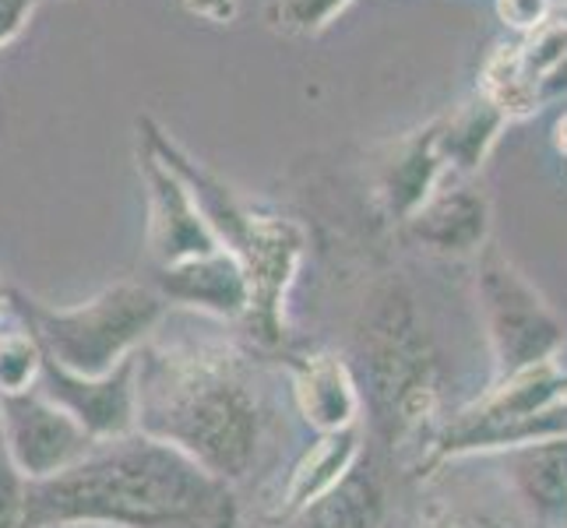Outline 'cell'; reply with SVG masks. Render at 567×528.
I'll return each instance as SVG.
<instances>
[{
  "mask_svg": "<svg viewBox=\"0 0 567 528\" xmlns=\"http://www.w3.org/2000/svg\"><path fill=\"white\" fill-rule=\"evenodd\" d=\"M89 521L106 528H237L233 486L145 434L100 441L50 479L25 486L22 528Z\"/></svg>",
  "mask_w": 567,
  "mask_h": 528,
  "instance_id": "obj_1",
  "label": "cell"
},
{
  "mask_svg": "<svg viewBox=\"0 0 567 528\" xmlns=\"http://www.w3.org/2000/svg\"><path fill=\"white\" fill-rule=\"evenodd\" d=\"M240 360L223 345L134 352L138 429L229 486L250 476L265 444L261 395Z\"/></svg>",
  "mask_w": 567,
  "mask_h": 528,
  "instance_id": "obj_2",
  "label": "cell"
},
{
  "mask_svg": "<svg viewBox=\"0 0 567 528\" xmlns=\"http://www.w3.org/2000/svg\"><path fill=\"white\" fill-rule=\"evenodd\" d=\"M18 303L43 356L78 377H103L121 366L163 318V297L142 282H116L68 310H50L32 300Z\"/></svg>",
  "mask_w": 567,
  "mask_h": 528,
  "instance_id": "obj_3",
  "label": "cell"
},
{
  "mask_svg": "<svg viewBox=\"0 0 567 528\" xmlns=\"http://www.w3.org/2000/svg\"><path fill=\"white\" fill-rule=\"evenodd\" d=\"M360 349L381 423L391 434L420 426L434 405V356L420 331L413 300L399 286H384L367 303Z\"/></svg>",
  "mask_w": 567,
  "mask_h": 528,
  "instance_id": "obj_4",
  "label": "cell"
},
{
  "mask_svg": "<svg viewBox=\"0 0 567 528\" xmlns=\"http://www.w3.org/2000/svg\"><path fill=\"white\" fill-rule=\"evenodd\" d=\"M480 300L497 363L507 377L536 363H550L560 345V324L522 271L497 250L483 253Z\"/></svg>",
  "mask_w": 567,
  "mask_h": 528,
  "instance_id": "obj_5",
  "label": "cell"
},
{
  "mask_svg": "<svg viewBox=\"0 0 567 528\" xmlns=\"http://www.w3.org/2000/svg\"><path fill=\"white\" fill-rule=\"evenodd\" d=\"M229 253L247 276L250 307L244 318L250 324V335L268 345L282 342V300L303 258V229L289 219H276V215H250Z\"/></svg>",
  "mask_w": 567,
  "mask_h": 528,
  "instance_id": "obj_6",
  "label": "cell"
},
{
  "mask_svg": "<svg viewBox=\"0 0 567 528\" xmlns=\"http://www.w3.org/2000/svg\"><path fill=\"white\" fill-rule=\"evenodd\" d=\"M0 437L18 473L29 483L64 473L100 444L82 423H74L35 387L0 398Z\"/></svg>",
  "mask_w": 567,
  "mask_h": 528,
  "instance_id": "obj_7",
  "label": "cell"
},
{
  "mask_svg": "<svg viewBox=\"0 0 567 528\" xmlns=\"http://www.w3.org/2000/svg\"><path fill=\"white\" fill-rule=\"evenodd\" d=\"M39 395L82 423L95 441H116L138 429V391H134V356L113 366L103 377H78L61 363L43 356Z\"/></svg>",
  "mask_w": 567,
  "mask_h": 528,
  "instance_id": "obj_8",
  "label": "cell"
},
{
  "mask_svg": "<svg viewBox=\"0 0 567 528\" xmlns=\"http://www.w3.org/2000/svg\"><path fill=\"white\" fill-rule=\"evenodd\" d=\"M148 194H152V226H148V240L152 253L159 258V268L166 265H181L190 258H202V253L223 250L208 222L202 219L198 205L181 184V176L169 166L159 163V155L148 159Z\"/></svg>",
  "mask_w": 567,
  "mask_h": 528,
  "instance_id": "obj_9",
  "label": "cell"
},
{
  "mask_svg": "<svg viewBox=\"0 0 567 528\" xmlns=\"http://www.w3.org/2000/svg\"><path fill=\"white\" fill-rule=\"evenodd\" d=\"M155 282H159V292H166L169 300L198 307L215 318H244L250 307L247 276L226 247L181 265H166L159 268Z\"/></svg>",
  "mask_w": 567,
  "mask_h": 528,
  "instance_id": "obj_10",
  "label": "cell"
},
{
  "mask_svg": "<svg viewBox=\"0 0 567 528\" xmlns=\"http://www.w3.org/2000/svg\"><path fill=\"white\" fill-rule=\"evenodd\" d=\"M409 229L437 253H473L486 240V201L468 187L434 190L413 211Z\"/></svg>",
  "mask_w": 567,
  "mask_h": 528,
  "instance_id": "obj_11",
  "label": "cell"
},
{
  "mask_svg": "<svg viewBox=\"0 0 567 528\" xmlns=\"http://www.w3.org/2000/svg\"><path fill=\"white\" fill-rule=\"evenodd\" d=\"M292 391H297V405L303 420L321 429V434H336V429L357 426L360 416V395L357 384L349 377V366L339 356H307L297 366V377H292Z\"/></svg>",
  "mask_w": 567,
  "mask_h": 528,
  "instance_id": "obj_12",
  "label": "cell"
},
{
  "mask_svg": "<svg viewBox=\"0 0 567 528\" xmlns=\"http://www.w3.org/2000/svg\"><path fill=\"white\" fill-rule=\"evenodd\" d=\"M357 462H360V426L336 429V434H324L318 444H310V452L297 462V468H292L282 486L276 504V521L300 515L303 507L324 497L331 486H339L349 476V468Z\"/></svg>",
  "mask_w": 567,
  "mask_h": 528,
  "instance_id": "obj_13",
  "label": "cell"
},
{
  "mask_svg": "<svg viewBox=\"0 0 567 528\" xmlns=\"http://www.w3.org/2000/svg\"><path fill=\"white\" fill-rule=\"evenodd\" d=\"M384 490L370 468H349V476L331 486L300 515L279 521V528H381Z\"/></svg>",
  "mask_w": 567,
  "mask_h": 528,
  "instance_id": "obj_14",
  "label": "cell"
},
{
  "mask_svg": "<svg viewBox=\"0 0 567 528\" xmlns=\"http://www.w3.org/2000/svg\"><path fill=\"white\" fill-rule=\"evenodd\" d=\"M512 476L522 500L533 507L543 521L567 518V441L529 444L515 458Z\"/></svg>",
  "mask_w": 567,
  "mask_h": 528,
  "instance_id": "obj_15",
  "label": "cell"
},
{
  "mask_svg": "<svg viewBox=\"0 0 567 528\" xmlns=\"http://www.w3.org/2000/svg\"><path fill=\"white\" fill-rule=\"evenodd\" d=\"M480 85H483L480 95L504 116V121L529 116L543 103L539 82L529 74V68H525V61H522V43H504V46H497L491 56H486Z\"/></svg>",
  "mask_w": 567,
  "mask_h": 528,
  "instance_id": "obj_16",
  "label": "cell"
},
{
  "mask_svg": "<svg viewBox=\"0 0 567 528\" xmlns=\"http://www.w3.org/2000/svg\"><path fill=\"white\" fill-rule=\"evenodd\" d=\"M501 127L504 116L480 95L476 103H468L462 113H455L444 127H434V145L441 163L455 169H476L486 148L497 142Z\"/></svg>",
  "mask_w": 567,
  "mask_h": 528,
  "instance_id": "obj_17",
  "label": "cell"
},
{
  "mask_svg": "<svg viewBox=\"0 0 567 528\" xmlns=\"http://www.w3.org/2000/svg\"><path fill=\"white\" fill-rule=\"evenodd\" d=\"M441 169H444V163H441L437 145H434V131H426V138H416L413 145H409L402 159L388 173L384 194H388L391 211L413 219V211L430 198V194H434Z\"/></svg>",
  "mask_w": 567,
  "mask_h": 528,
  "instance_id": "obj_18",
  "label": "cell"
},
{
  "mask_svg": "<svg viewBox=\"0 0 567 528\" xmlns=\"http://www.w3.org/2000/svg\"><path fill=\"white\" fill-rule=\"evenodd\" d=\"M43 370V349L29 331H4L0 335V398L32 391Z\"/></svg>",
  "mask_w": 567,
  "mask_h": 528,
  "instance_id": "obj_19",
  "label": "cell"
},
{
  "mask_svg": "<svg viewBox=\"0 0 567 528\" xmlns=\"http://www.w3.org/2000/svg\"><path fill=\"white\" fill-rule=\"evenodd\" d=\"M349 0H279L276 22L289 32H318L336 18Z\"/></svg>",
  "mask_w": 567,
  "mask_h": 528,
  "instance_id": "obj_20",
  "label": "cell"
},
{
  "mask_svg": "<svg viewBox=\"0 0 567 528\" xmlns=\"http://www.w3.org/2000/svg\"><path fill=\"white\" fill-rule=\"evenodd\" d=\"M25 486L29 479L18 473V465L4 447V437H0V528H22Z\"/></svg>",
  "mask_w": 567,
  "mask_h": 528,
  "instance_id": "obj_21",
  "label": "cell"
},
{
  "mask_svg": "<svg viewBox=\"0 0 567 528\" xmlns=\"http://www.w3.org/2000/svg\"><path fill=\"white\" fill-rule=\"evenodd\" d=\"M497 14L512 29L536 32L550 22V0H497Z\"/></svg>",
  "mask_w": 567,
  "mask_h": 528,
  "instance_id": "obj_22",
  "label": "cell"
},
{
  "mask_svg": "<svg viewBox=\"0 0 567 528\" xmlns=\"http://www.w3.org/2000/svg\"><path fill=\"white\" fill-rule=\"evenodd\" d=\"M430 528H518V525L494 511H444L430 521Z\"/></svg>",
  "mask_w": 567,
  "mask_h": 528,
  "instance_id": "obj_23",
  "label": "cell"
},
{
  "mask_svg": "<svg viewBox=\"0 0 567 528\" xmlns=\"http://www.w3.org/2000/svg\"><path fill=\"white\" fill-rule=\"evenodd\" d=\"M187 11L190 14H198V18H208V22H233V14H237V4L240 0H184Z\"/></svg>",
  "mask_w": 567,
  "mask_h": 528,
  "instance_id": "obj_24",
  "label": "cell"
},
{
  "mask_svg": "<svg viewBox=\"0 0 567 528\" xmlns=\"http://www.w3.org/2000/svg\"><path fill=\"white\" fill-rule=\"evenodd\" d=\"M32 8V0H0V43L22 25L25 11Z\"/></svg>",
  "mask_w": 567,
  "mask_h": 528,
  "instance_id": "obj_25",
  "label": "cell"
},
{
  "mask_svg": "<svg viewBox=\"0 0 567 528\" xmlns=\"http://www.w3.org/2000/svg\"><path fill=\"white\" fill-rule=\"evenodd\" d=\"M539 95H543V100H554V95H567V50H564L560 61L554 64V71L543 77Z\"/></svg>",
  "mask_w": 567,
  "mask_h": 528,
  "instance_id": "obj_26",
  "label": "cell"
},
{
  "mask_svg": "<svg viewBox=\"0 0 567 528\" xmlns=\"http://www.w3.org/2000/svg\"><path fill=\"white\" fill-rule=\"evenodd\" d=\"M554 134H557V148L567 155V113L557 121V127H554Z\"/></svg>",
  "mask_w": 567,
  "mask_h": 528,
  "instance_id": "obj_27",
  "label": "cell"
},
{
  "mask_svg": "<svg viewBox=\"0 0 567 528\" xmlns=\"http://www.w3.org/2000/svg\"><path fill=\"white\" fill-rule=\"evenodd\" d=\"M50 528H106V525H89V521H68V525H50Z\"/></svg>",
  "mask_w": 567,
  "mask_h": 528,
  "instance_id": "obj_28",
  "label": "cell"
},
{
  "mask_svg": "<svg viewBox=\"0 0 567 528\" xmlns=\"http://www.w3.org/2000/svg\"><path fill=\"white\" fill-rule=\"evenodd\" d=\"M0 310H4V286H0Z\"/></svg>",
  "mask_w": 567,
  "mask_h": 528,
  "instance_id": "obj_29",
  "label": "cell"
},
{
  "mask_svg": "<svg viewBox=\"0 0 567 528\" xmlns=\"http://www.w3.org/2000/svg\"><path fill=\"white\" fill-rule=\"evenodd\" d=\"M564 4H567V0H564Z\"/></svg>",
  "mask_w": 567,
  "mask_h": 528,
  "instance_id": "obj_30",
  "label": "cell"
}]
</instances>
